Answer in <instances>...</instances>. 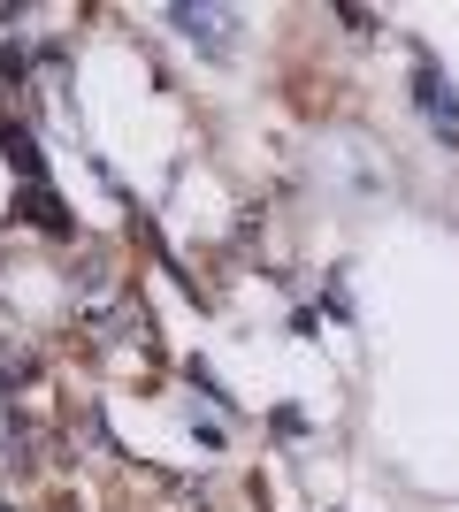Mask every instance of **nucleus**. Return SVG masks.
<instances>
[{"instance_id":"2","label":"nucleus","mask_w":459,"mask_h":512,"mask_svg":"<svg viewBox=\"0 0 459 512\" xmlns=\"http://www.w3.org/2000/svg\"><path fill=\"white\" fill-rule=\"evenodd\" d=\"M421 115H429V123H437L444 138L459 146V100H452V85H437V77H421Z\"/></svg>"},{"instance_id":"1","label":"nucleus","mask_w":459,"mask_h":512,"mask_svg":"<svg viewBox=\"0 0 459 512\" xmlns=\"http://www.w3.org/2000/svg\"><path fill=\"white\" fill-rule=\"evenodd\" d=\"M176 23H184L207 54H230V23H238V16H230V8H176Z\"/></svg>"}]
</instances>
